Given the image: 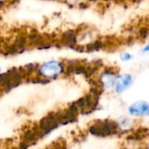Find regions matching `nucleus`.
<instances>
[{
  "label": "nucleus",
  "mask_w": 149,
  "mask_h": 149,
  "mask_svg": "<svg viewBox=\"0 0 149 149\" xmlns=\"http://www.w3.org/2000/svg\"><path fill=\"white\" fill-rule=\"evenodd\" d=\"M120 58L123 61H129V60H131L133 58V55L130 54V53H128V52H125V53L121 54Z\"/></svg>",
  "instance_id": "obj_8"
},
{
  "label": "nucleus",
  "mask_w": 149,
  "mask_h": 149,
  "mask_svg": "<svg viewBox=\"0 0 149 149\" xmlns=\"http://www.w3.org/2000/svg\"><path fill=\"white\" fill-rule=\"evenodd\" d=\"M133 83V78L131 74H123L116 79L115 90L118 93H121L127 88H128Z\"/></svg>",
  "instance_id": "obj_4"
},
{
  "label": "nucleus",
  "mask_w": 149,
  "mask_h": 149,
  "mask_svg": "<svg viewBox=\"0 0 149 149\" xmlns=\"http://www.w3.org/2000/svg\"><path fill=\"white\" fill-rule=\"evenodd\" d=\"M119 126L112 120H104L97 122L94 126L91 127L90 133L96 136H107L116 134Z\"/></svg>",
  "instance_id": "obj_2"
},
{
  "label": "nucleus",
  "mask_w": 149,
  "mask_h": 149,
  "mask_svg": "<svg viewBox=\"0 0 149 149\" xmlns=\"http://www.w3.org/2000/svg\"><path fill=\"white\" fill-rule=\"evenodd\" d=\"M142 52H149V43L144 47V48H143Z\"/></svg>",
  "instance_id": "obj_10"
},
{
  "label": "nucleus",
  "mask_w": 149,
  "mask_h": 149,
  "mask_svg": "<svg viewBox=\"0 0 149 149\" xmlns=\"http://www.w3.org/2000/svg\"><path fill=\"white\" fill-rule=\"evenodd\" d=\"M30 147V145L27 143V142H24V141H21L18 145V148L19 149H28Z\"/></svg>",
  "instance_id": "obj_9"
},
{
  "label": "nucleus",
  "mask_w": 149,
  "mask_h": 149,
  "mask_svg": "<svg viewBox=\"0 0 149 149\" xmlns=\"http://www.w3.org/2000/svg\"><path fill=\"white\" fill-rule=\"evenodd\" d=\"M17 0H0V10L6 8L7 6H10L13 4Z\"/></svg>",
  "instance_id": "obj_7"
},
{
  "label": "nucleus",
  "mask_w": 149,
  "mask_h": 149,
  "mask_svg": "<svg viewBox=\"0 0 149 149\" xmlns=\"http://www.w3.org/2000/svg\"><path fill=\"white\" fill-rule=\"evenodd\" d=\"M39 138L38 137L36 132L33 130V128L31 127V129L25 131L22 136V141H24V142H27L30 146L32 145V144H35L37 143L38 140Z\"/></svg>",
  "instance_id": "obj_6"
},
{
  "label": "nucleus",
  "mask_w": 149,
  "mask_h": 149,
  "mask_svg": "<svg viewBox=\"0 0 149 149\" xmlns=\"http://www.w3.org/2000/svg\"><path fill=\"white\" fill-rule=\"evenodd\" d=\"M116 79L117 78L115 77V74H114L113 72H112V71H107V72H105L101 75L100 81H101L103 86L111 87V86H113L115 84Z\"/></svg>",
  "instance_id": "obj_5"
},
{
  "label": "nucleus",
  "mask_w": 149,
  "mask_h": 149,
  "mask_svg": "<svg viewBox=\"0 0 149 149\" xmlns=\"http://www.w3.org/2000/svg\"><path fill=\"white\" fill-rule=\"evenodd\" d=\"M129 113L135 116L149 115V104L145 101H138L129 107Z\"/></svg>",
  "instance_id": "obj_3"
},
{
  "label": "nucleus",
  "mask_w": 149,
  "mask_h": 149,
  "mask_svg": "<svg viewBox=\"0 0 149 149\" xmlns=\"http://www.w3.org/2000/svg\"><path fill=\"white\" fill-rule=\"evenodd\" d=\"M1 70H2V68H1V66H0V72H1Z\"/></svg>",
  "instance_id": "obj_12"
},
{
  "label": "nucleus",
  "mask_w": 149,
  "mask_h": 149,
  "mask_svg": "<svg viewBox=\"0 0 149 149\" xmlns=\"http://www.w3.org/2000/svg\"><path fill=\"white\" fill-rule=\"evenodd\" d=\"M52 149H64V148H63L62 147H60V146H59V147H56V148H52Z\"/></svg>",
  "instance_id": "obj_11"
},
{
  "label": "nucleus",
  "mask_w": 149,
  "mask_h": 149,
  "mask_svg": "<svg viewBox=\"0 0 149 149\" xmlns=\"http://www.w3.org/2000/svg\"><path fill=\"white\" fill-rule=\"evenodd\" d=\"M13 149H19V148H13Z\"/></svg>",
  "instance_id": "obj_13"
},
{
  "label": "nucleus",
  "mask_w": 149,
  "mask_h": 149,
  "mask_svg": "<svg viewBox=\"0 0 149 149\" xmlns=\"http://www.w3.org/2000/svg\"><path fill=\"white\" fill-rule=\"evenodd\" d=\"M65 71L64 64L58 60L51 59L38 65L36 73L38 78L47 80L55 79Z\"/></svg>",
  "instance_id": "obj_1"
}]
</instances>
